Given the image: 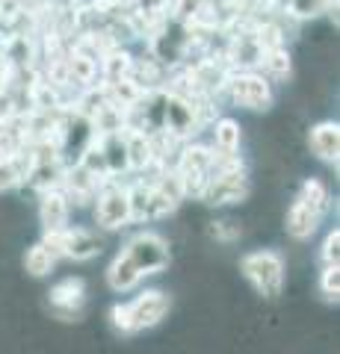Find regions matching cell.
<instances>
[{
    "instance_id": "cell-13",
    "label": "cell",
    "mask_w": 340,
    "mask_h": 354,
    "mask_svg": "<svg viewBox=\"0 0 340 354\" xmlns=\"http://www.w3.org/2000/svg\"><path fill=\"white\" fill-rule=\"evenodd\" d=\"M139 281H142V272L136 269L134 260H130L125 251L118 254L113 263H109L107 283H109V290H113V292H130V290H136Z\"/></svg>"
},
{
    "instance_id": "cell-20",
    "label": "cell",
    "mask_w": 340,
    "mask_h": 354,
    "mask_svg": "<svg viewBox=\"0 0 340 354\" xmlns=\"http://www.w3.org/2000/svg\"><path fill=\"white\" fill-rule=\"evenodd\" d=\"M320 292L325 301H337L340 295V269L337 266H323L320 272Z\"/></svg>"
},
{
    "instance_id": "cell-4",
    "label": "cell",
    "mask_w": 340,
    "mask_h": 354,
    "mask_svg": "<svg viewBox=\"0 0 340 354\" xmlns=\"http://www.w3.org/2000/svg\"><path fill=\"white\" fill-rule=\"evenodd\" d=\"M225 95L231 97V104L246 106V109H269L272 106V86L263 74L255 71H240L225 80Z\"/></svg>"
},
{
    "instance_id": "cell-19",
    "label": "cell",
    "mask_w": 340,
    "mask_h": 354,
    "mask_svg": "<svg viewBox=\"0 0 340 354\" xmlns=\"http://www.w3.org/2000/svg\"><path fill=\"white\" fill-rule=\"evenodd\" d=\"M260 62H263V68H267L272 77H287V71H290V59H287V53H284V48L263 50Z\"/></svg>"
},
{
    "instance_id": "cell-16",
    "label": "cell",
    "mask_w": 340,
    "mask_h": 354,
    "mask_svg": "<svg viewBox=\"0 0 340 354\" xmlns=\"http://www.w3.org/2000/svg\"><path fill=\"white\" fill-rule=\"evenodd\" d=\"M213 151L222 153H237L240 151V124L234 118H219L213 127Z\"/></svg>"
},
{
    "instance_id": "cell-22",
    "label": "cell",
    "mask_w": 340,
    "mask_h": 354,
    "mask_svg": "<svg viewBox=\"0 0 340 354\" xmlns=\"http://www.w3.org/2000/svg\"><path fill=\"white\" fill-rule=\"evenodd\" d=\"M328 0H290V12L296 18H311L316 12H323Z\"/></svg>"
},
{
    "instance_id": "cell-1",
    "label": "cell",
    "mask_w": 340,
    "mask_h": 354,
    "mask_svg": "<svg viewBox=\"0 0 340 354\" xmlns=\"http://www.w3.org/2000/svg\"><path fill=\"white\" fill-rule=\"evenodd\" d=\"M166 313H169V295L160 290H145L134 301L113 304L109 319H113L116 330H122V334H139L145 328H154Z\"/></svg>"
},
{
    "instance_id": "cell-18",
    "label": "cell",
    "mask_w": 340,
    "mask_h": 354,
    "mask_svg": "<svg viewBox=\"0 0 340 354\" xmlns=\"http://www.w3.org/2000/svg\"><path fill=\"white\" fill-rule=\"evenodd\" d=\"M69 74H71V80H74V83L89 86V83H92V77H95V59L83 57V53H74V57L69 59Z\"/></svg>"
},
{
    "instance_id": "cell-6",
    "label": "cell",
    "mask_w": 340,
    "mask_h": 354,
    "mask_svg": "<svg viewBox=\"0 0 340 354\" xmlns=\"http://www.w3.org/2000/svg\"><path fill=\"white\" fill-rule=\"evenodd\" d=\"M125 254L134 260V266L142 272V278H145V274H157L169 266L166 239H163L160 234H151V230H142V234H136L134 239H130L125 245Z\"/></svg>"
},
{
    "instance_id": "cell-10",
    "label": "cell",
    "mask_w": 340,
    "mask_h": 354,
    "mask_svg": "<svg viewBox=\"0 0 340 354\" xmlns=\"http://www.w3.org/2000/svg\"><path fill=\"white\" fill-rule=\"evenodd\" d=\"M69 213H71V204H69V198H65L62 186H60V189L42 192L39 218H42V227H45V234H53V230L69 227Z\"/></svg>"
},
{
    "instance_id": "cell-3",
    "label": "cell",
    "mask_w": 340,
    "mask_h": 354,
    "mask_svg": "<svg viewBox=\"0 0 340 354\" xmlns=\"http://www.w3.org/2000/svg\"><path fill=\"white\" fill-rule=\"evenodd\" d=\"M175 174L184 186V195H204L207 183L213 177V148L204 145H190L181 151L178 165H175Z\"/></svg>"
},
{
    "instance_id": "cell-8",
    "label": "cell",
    "mask_w": 340,
    "mask_h": 354,
    "mask_svg": "<svg viewBox=\"0 0 340 354\" xmlns=\"http://www.w3.org/2000/svg\"><path fill=\"white\" fill-rule=\"evenodd\" d=\"M246 195H249L246 174H243V169H234V171L213 174L202 198L207 204H234V201H243Z\"/></svg>"
},
{
    "instance_id": "cell-12",
    "label": "cell",
    "mask_w": 340,
    "mask_h": 354,
    "mask_svg": "<svg viewBox=\"0 0 340 354\" xmlns=\"http://www.w3.org/2000/svg\"><path fill=\"white\" fill-rule=\"evenodd\" d=\"M311 151L328 165H337V153H340V127L337 121H320L311 127Z\"/></svg>"
},
{
    "instance_id": "cell-11",
    "label": "cell",
    "mask_w": 340,
    "mask_h": 354,
    "mask_svg": "<svg viewBox=\"0 0 340 354\" xmlns=\"http://www.w3.org/2000/svg\"><path fill=\"white\" fill-rule=\"evenodd\" d=\"M323 216H325V213H320L316 207L305 204L302 198H296L293 207L287 209V225H284V227H287V234H290L293 239L305 242V239H311V236H314V230H316V227H320Z\"/></svg>"
},
{
    "instance_id": "cell-9",
    "label": "cell",
    "mask_w": 340,
    "mask_h": 354,
    "mask_svg": "<svg viewBox=\"0 0 340 354\" xmlns=\"http://www.w3.org/2000/svg\"><path fill=\"white\" fill-rule=\"evenodd\" d=\"M48 298H51L53 313L62 319H71L74 313H80V307L86 304V286L80 278H62L60 283L51 286Z\"/></svg>"
},
{
    "instance_id": "cell-14",
    "label": "cell",
    "mask_w": 340,
    "mask_h": 354,
    "mask_svg": "<svg viewBox=\"0 0 340 354\" xmlns=\"http://www.w3.org/2000/svg\"><path fill=\"white\" fill-rule=\"evenodd\" d=\"M27 171H30V157H27V151L3 153V157H0V192L15 189L18 183H24Z\"/></svg>"
},
{
    "instance_id": "cell-17",
    "label": "cell",
    "mask_w": 340,
    "mask_h": 354,
    "mask_svg": "<svg viewBox=\"0 0 340 354\" xmlns=\"http://www.w3.org/2000/svg\"><path fill=\"white\" fill-rule=\"evenodd\" d=\"M296 198H302L305 204L316 207L320 213H328V207H332V195H328V186L323 180H316V177H308V180L302 183V189Z\"/></svg>"
},
{
    "instance_id": "cell-15",
    "label": "cell",
    "mask_w": 340,
    "mask_h": 354,
    "mask_svg": "<svg viewBox=\"0 0 340 354\" xmlns=\"http://www.w3.org/2000/svg\"><path fill=\"white\" fill-rule=\"evenodd\" d=\"M53 266H57V257H53V251L45 245V242H36L33 248H27L24 269L33 274V278H45V274L53 272Z\"/></svg>"
},
{
    "instance_id": "cell-7",
    "label": "cell",
    "mask_w": 340,
    "mask_h": 354,
    "mask_svg": "<svg viewBox=\"0 0 340 354\" xmlns=\"http://www.w3.org/2000/svg\"><path fill=\"white\" fill-rule=\"evenodd\" d=\"M130 221L127 189L118 183H104L95 195V225L104 230H118Z\"/></svg>"
},
{
    "instance_id": "cell-2",
    "label": "cell",
    "mask_w": 340,
    "mask_h": 354,
    "mask_svg": "<svg viewBox=\"0 0 340 354\" xmlns=\"http://www.w3.org/2000/svg\"><path fill=\"white\" fill-rule=\"evenodd\" d=\"M240 272L263 298H278L284 290V260L278 251H251L240 260Z\"/></svg>"
},
{
    "instance_id": "cell-5",
    "label": "cell",
    "mask_w": 340,
    "mask_h": 354,
    "mask_svg": "<svg viewBox=\"0 0 340 354\" xmlns=\"http://www.w3.org/2000/svg\"><path fill=\"white\" fill-rule=\"evenodd\" d=\"M42 242L53 251V257H69V260H92L95 254H101V239L89 234L86 227H62L45 234Z\"/></svg>"
},
{
    "instance_id": "cell-21",
    "label": "cell",
    "mask_w": 340,
    "mask_h": 354,
    "mask_svg": "<svg viewBox=\"0 0 340 354\" xmlns=\"http://www.w3.org/2000/svg\"><path fill=\"white\" fill-rule=\"evenodd\" d=\"M323 266H337V257H340V230H328V236L323 242Z\"/></svg>"
}]
</instances>
